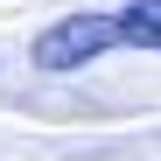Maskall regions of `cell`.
Returning <instances> with one entry per match:
<instances>
[{
  "label": "cell",
  "mask_w": 161,
  "mask_h": 161,
  "mask_svg": "<svg viewBox=\"0 0 161 161\" xmlns=\"http://www.w3.org/2000/svg\"><path fill=\"white\" fill-rule=\"evenodd\" d=\"M105 49H119V28H112V14H63V21H49V28L35 35V70H84L98 63Z\"/></svg>",
  "instance_id": "6da1fadb"
},
{
  "label": "cell",
  "mask_w": 161,
  "mask_h": 161,
  "mask_svg": "<svg viewBox=\"0 0 161 161\" xmlns=\"http://www.w3.org/2000/svg\"><path fill=\"white\" fill-rule=\"evenodd\" d=\"M112 28H119V49H161V0L112 7Z\"/></svg>",
  "instance_id": "7a4b0ae2"
}]
</instances>
